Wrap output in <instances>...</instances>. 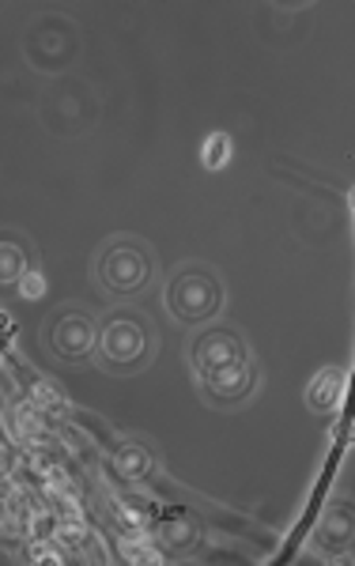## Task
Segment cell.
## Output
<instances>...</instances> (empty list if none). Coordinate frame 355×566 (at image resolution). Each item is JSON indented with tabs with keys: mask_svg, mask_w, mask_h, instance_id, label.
Listing matches in <instances>:
<instances>
[{
	"mask_svg": "<svg viewBox=\"0 0 355 566\" xmlns=\"http://www.w3.org/2000/svg\"><path fill=\"white\" fill-rule=\"evenodd\" d=\"M189 359H194L200 392L220 408L242 405L253 392V386H258V367H253L246 336L239 328L212 325L205 333H197Z\"/></svg>",
	"mask_w": 355,
	"mask_h": 566,
	"instance_id": "6da1fadb",
	"label": "cell"
},
{
	"mask_svg": "<svg viewBox=\"0 0 355 566\" xmlns=\"http://www.w3.org/2000/svg\"><path fill=\"white\" fill-rule=\"evenodd\" d=\"M223 287L220 276L205 264H186L167 280V310L186 325H205L220 314Z\"/></svg>",
	"mask_w": 355,
	"mask_h": 566,
	"instance_id": "7a4b0ae2",
	"label": "cell"
},
{
	"mask_svg": "<svg viewBox=\"0 0 355 566\" xmlns=\"http://www.w3.org/2000/svg\"><path fill=\"white\" fill-rule=\"evenodd\" d=\"M95 272H98V283H103L111 295L133 298L152 283L156 261H152V250L140 239H114L98 253Z\"/></svg>",
	"mask_w": 355,
	"mask_h": 566,
	"instance_id": "3957f363",
	"label": "cell"
},
{
	"mask_svg": "<svg viewBox=\"0 0 355 566\" xmlns=\"http://www.w3.org/2000/svg\"><path fill=\"white\" fill-rule=\"evenodd\" d=\"M152 344H156V328L129 310H117L98 328V359L111 370L144 367L152 359Z\"/></svg>",
	"mask_w": 355,
	"mask_h": 566,
	"instance_id": "277c9868",
	"label": "cell"
},
{
	"mask_svg": "<svg viewBox=\"0 0 355 566\" xmlns=\"http://www.w3.org/2000/svg\"><path fill=\"white\" fill-rule=\"evenodd\" d=\"M98 328L103 325H95L91 314L69 306V310H61L58 317L45 322V344H50V352L58 355V359L84 363L98 352Z\"/></svg>",
	"mask_w": 355,
	"mask_h": 566,
	"instance_id": "5b68a950",
	"label": "cell"
},
{
	"mask_svg": "<svg viewBox=\"0 0 355 566\" xmlns=\"http://www.w3.org/2000/svg\"><path fill=\"white\" fill-rule=\"evenodd\" d=\"M317 544L333 555L348 552L355 544V506H348V502H333L330 514H325V525L317 528Z\"/></svg>",
	"mask_w": 355,
	"mask_h": 566,
	"instance_id": "8992f818",
	"label": "cell"
},
{
	"mask_svg": "<svg viewBox=\"0 0 355 566\" xmlns=\"http://www.w3.org/2000/svg\"><path fill=\"white\" fill-rule=\"evenodd\" d=\"M114 469L122 480H148L156 472V453L148 450L144 442H125L117 446V458H114Z\"/></svg>",
	"mask_w": 355,
	"mask_h": 566,
	"instance_id": "52a82bcc",
	"label": "cell"
},
{
	"mask_svg": "<svg viewBox=\"0 0 355 566\" xmlns=\"http://www.w3.org/2000/svg\"><path fill=\"white\" fill-rule=\"evenodd\" d=\"M341 392H344V370H322L314 378V386H311V392H306V400H311V408L314 412H330V408L341 400Z\"/></svg>",
	"mask_w": 355,
	"mask_h": 566,
	"instance_id": "ba28073f",
	"label": "cell"
},
{
	"mask_svg": "<svg viewBox=\"0 0 355 566\" xmlns=\"http://www.w3.org/2000/svg\"><path fill=\"white\" fill-rule=\"evenodd\" d=\"M227 155H231V140L223 133H216L212 140L205 144V167H223Z\"/></svg>",
	"mask_w": 355,
	"mask_h": 566,
	"instance_id": "9c48e42d",
	"label": "cell"
},
{
	"mask_svg": "<svg viewBox=\"0 0 355 566\" xmlns=\"http://www.w3.org/2000/svg\"><path fill=\"white\" fill-rule=\"evenodd\" d=\"M42 291H45V287H42V276H39V272H34V269L27 272V269H23V272H20V295H23V298H42Z\"/></svg>",
	"mask_w": 355,
	"mask_h": 566,
	"instance_id": "30bf717a",
	"label": "cell"
}]
</instances>
